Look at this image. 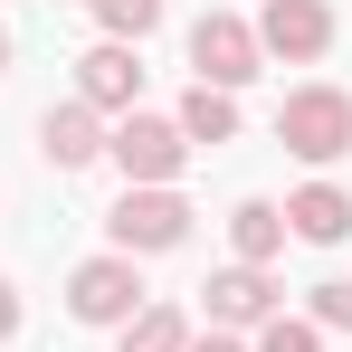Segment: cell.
<instances>
[{
	"label": "cell",
	"mask_w": 352,
	"mask_h": 352,
	"mask_svg": "<svg viewBox=\"0 0 352 352\" xmlns=\"http://www.w3.org/2000/svg\"><path fill=\"white\" fill-rule=\"evenodd\" d=\"M133 96H143V67H133L124 38H105V48L76 58V105H96V115H133Z\"/></svg>",
	"instance_id": "cell-7"
},
{
	"label": "cell",
	"mask_w": 352,
	"mask_h": 352,
	"mask_svg": "<svg viewBox=\"0 0 352 352\" xmlns=\"http://www.w3.org/2000/svg\"><path fill=\"white\" fill-rule=\"evenodd\" d=\"M124 352H190V324H181V305H143V314L124 324Z\"/></svg>",
	"instance_id": "cell-13"
},
{
	"label": "cell",
	"mask_w": 352,
	"mask_h": 352,
	"mask_svg": "<svg viewBox=\"0 0 352 352\" xmlns=\"http://www.w3.org/2000/svg\"><path fill=\"white\" fill-rule=\"evenodd\" d=\"M105 153L124 162V181H133V190H172V172L190 162L181 124H172V115H143V105H133V115H124L115 133H105Z\"/></svg>",
	"instance_id": "cell-2"
},
{
	"label": "cell",
	"mask_w": 352,
	"mask_h": 352,
	"mask_svg": "<svg viewBox=\"0 0 352 352\" xmlns=\"http://www.w3.org/2000/svg\"><path fill=\"white\" fill-rule=\"evenodd\" d=\"M38 153H48V172H86V162L105 153V124H96V105H48V124H38Z\"/></svg>",
	"instance_id": "cell-8"
},
{
	"label": "cell",
	"mask_w": 352,
	"mask_h": 352,
	"mask_svg": "<svg viewBox=\"0 0 352 352\" xmlns=\"http://www.w3.org/2000/svg\"><path fill=\"white\" fill-rule=\"evenodd\" d=\"M190 352H248V343H229V333H200V343H190Z\"/></svg>",
	"instance_id": "cell-18"
},
{
	"label": "cell",
	"mask_w": 352,
	"mask_h": 352,
	"mask_svg": "<svg viewBox=\"0 0 352 352\" xmlns=\"http://www.w3.org/2000/svg\"><path fill=\"white\" fill-rule=\"evenodd\" d=\"M67 314L76 324H133L143 314V276H133V257H86L76 276H67Z\"/></svg>",
	"instance_id": "cell-5"
},
{
	"label": "cell",
	"mask_w": 352,
	"mask_h": 352,
	"mask_svg": "<svg viewBox=\"0 0 352 352\" xmlns=\"http://www.w3.org/2000/svg\"><path fill=\"white\" fill-rule=\"evenodd\" d=\"M190 67H200V86H219V96H238L257 67H267V48H257V29L238 19V10H210L200 29H190Z\"/></svg>",
	"instance_id": "cell-3"
},
{
	"label": "cell",
	"mask_w": 352,
	"mask_h": 352,
	"mask_svg": "<svg viewBox=\"0 0 352 352\" xmlns=\"http://www.w3.org/2000/svg\"><path fill=\"white\" fill-rule=\"evenodd\" d=\"M172 124H181V143H229V133H238V96H219V86H190Z\"/></svg>",
	"instance_id": "cell-12"
},
{
	"label": "cell",
	"mask_w": 352,
	"mask_h": 352,
	"mask_svg": "<svg viewBox=\"0 0 352 352\" xmlns=\"http://www.w3.org/2000/svg\"><path fill=\"white\" fill-rule=\"evenodd\" d=\"M286 229L314 238V248H343V238H352V200L333 190V181H305V190L286 200Z\"/></svg>",
	"instance_id": "cell-10"
},
{
	"label": "cell",
	"mask_w": 352,
	"mask_h": 352,
	"mask_svg": "<svg viewBox=\"0 0 352 352\" xmlns=\"http://www.w3.org/2000/svg\"><path fill=\"white\" fill-rule=\"evenodd\" d=\"M10 333H19V286L0 276V343H10Z\"/></svg>",
	"instance_id": "cell-17"
},
{
	"label": "cell",
	"mask_w": 352,
	"mask_h": 352,
	"mask_svg": "<svg viewBox=\"0 0 352 352\" xmlns=\"http://www.w3.org/2000/svg\"><path fill=\"white\" fill-rule=\"evenodd\" d=\"M257 48L286 58V67L324 58V48H333V10H324V0H267V10H257Z\"/></svg>",
	"instance_id": "cell-6"
},
{
	"label": "cell",
	"mask_w": 352,
	"mask_h": 352,
	"mask_svg": "<svg viewBox=\"0 0 352 352\" xmlns=\"http://www.w3.org/2000/svg\"><path fill=\"white\" fill-rule=\"evenodd\" d=\"M257 352H324V333L295 324V314H267V324H257Z\"/></svg>",
	"instance_id": "cell-16"
},
{
	"label": "cell",
	"mask_w": 352,
	"mask_h": 352,
	"mask_svg": "<svg viewBox=\"0 0 352 352\" xmlns=\"http://www.w3.org/2000/svg\"><path fill=\"white\" fill-rule=\"evenodd\" d=\"M200 295H210V324H267V314H276V286H267V267H219Z\"/></svg>",
	"instance_id": "cell-9"
},
{
	"label": "cell",
	"mask_w": 352,
	"mask_h": 352,
	"mask_svg": "<svg viewBox=\"0 0 352 352\" xmlns=\"http://www.w3.org/2000/svg\"><path fill=\"white\" fill-rule=\"evenodd\" d=\"M229 248H238V267H267V257L286 248V210H276V200H238L229 210Z\"/></svg>",
	"instance_id": "cell-11"
},
{
	"label": "cell",
	"mask_w": 352,
	"mask_h": 352,
	"mask_svg": "<svg viewBox=\"0 0 352 352\" xmlns=\"http://www.w3.org/2000/svg\"><path fill=\"white\" fill-rule=\"evenodd\" d=\"M96 19H105V38H153L162 29V0H96Z\"/></svg>",
	"instance_id": "cell-14"
},
{
	"label": "cell",
	"mask_w": 352,
	"mask_h": 352,
	"mask_svg": "<svg viewBox=\"0 0 352 352\" xmlns=\"http://www.w3.org/2000/svg\"><path fill=\"white\" fill-rule=\"evenodd\" d=\"M105 229H115V257H162V248L190 238V200L181 190H124Z\"/></svg>",
	"instance_id": "cell-4"
},
{
	"label": "cell",
	"mask_w": 352,
	"mask_h": 352,
	"mask_svg": "<svg viewBox=\"0 0 352 352\" xmlns=\"http://www.w3.org/2000/svg\"><path fill=\"white\" fill-rule=\"evenodd\" d=\"M276 143H286L295 162H343L352 153V96L343 86H295L286 105H276Z\"/></svg>",
	"instance_id": "cell-1"
},
{
	"label": "cell",
	"mask_w": 352,
	"mask_h": 352,
	"mask_svg": "<svg viewBox=\"0 0 352 352\" xmlns=\"http://www.w3.org/2000/svg\"><path fill=\"white\" fill-rule=\"evenodd\" d=\"M0 76H10V29H0Z\"/></svg>",
	"instance_id": "cell-19"
},
{
	"label": "cell",
	"mask_w": 352,
	"mask_h": 352,
	"mask_svg": "<svg viewBox=\"0 0 352 352\" xmlns=\"http://www.w3.org/2000/svg\"><path fill=\"white\" fill-rule=\"evenodd\" d=\"M314 333H352V276H324L314 286Z\"/></svg>",
	"instance_id": "cell-15"
}]
</instances>
